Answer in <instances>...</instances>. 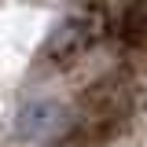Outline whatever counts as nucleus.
Returning a JSON list of instances; mask_svg holds the SVG:
<instances>
[{"label": "nucleus", "instance_id": "1", "mask_svg": "<svg viewBox=\"0 0 147 147\" xmlns=\"http://www.w3.org/2000/svg\"><path fill=\"white\" fill-rule=\"evenodd\" d=\"M136 110V88L125 74H107L92 85L77 107H74V129L66 140L77 144H107L114 140L121 129L129 125Z\"/></svg>", "mask_w": 147, "mask_h": 147}, {"label": "nucleus", "instance_id": "2", "mask_svg": "<svg viewBox=\"0 0 147 147\" xmlns=\"http://www.w3.org/2000/svg\"><path fill=\"white\" fill-rule=\"evenodd\" d=\"M103 30H107V22H103L99 11H77V15L63 18L48 33V40L40 44V66L44 70H70V66H77L99 44Z\"/></svg>", "mask_w": 147, "mask_h": 147}, {"label": "nucleus", "instance_id": "3", "mask_svg": "<svg viewBox=\"0 0 147 147\" xmlns=\"http://www.w3.org/2000/svg\"><path fill=\"white\" fill-rule=\"evenodd\" d=\"M74 129V107L59 99H30L15 118V132L30 144H48V140H66Z\"/></svg>", "mask_w": 147, "mask_h": 147}, {"label": "nucleus", "instance_id": "4", "mask_svg": "<svg viewBox=\"0 0 147 147\" xmlns=\"http://www.w3.org/2000/svg\"><path fill=\"white\" fill-rule=\"evenodd\" d=\"M33 4H48V0H33Z\"/></svg>", "mask_w": 147, "mask_h": 147}]
</instances>
